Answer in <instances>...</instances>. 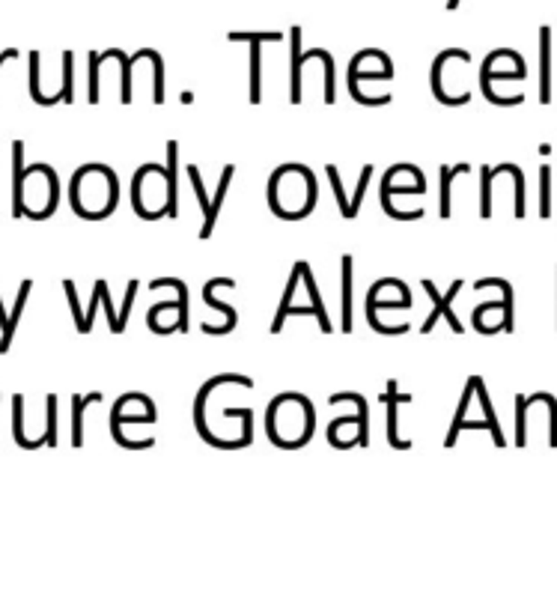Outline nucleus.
<instances>
[{
  "instance_id": "nucleus-25",
  "label": "nucleus",
  "mask_w": 557,
  "mask_h": 611,
  "mask_svg": "<svg viewBox=\"0 0 557 611\" xmlns=\"http://www.w3.org/2000/svg\"><path fill=\"white\" fill-rule=\"evenodd\" d=\"M57 444V397H48V424H45V448Z\"/></svg>"
},
{
  "instance_id": "nucleus-22",
  "label": "nucleus",
  "mask_w": 557,
  "mask_h": 611,
  "mask_svg": "<svg viewBox=\"0 0 557 611\" xmlns=\"http://www.w3.org/2000/svg\"><path fill=\"white\" fill-rule=\"evenodd\" d=\"M370 179H373V164H367V168L361 170V182H358V191H355V197L349 200V215H346V221L361 212V200H364V194H367Z\"/></svg>"
},
{
  "instance_id": "nucleus-13",
  "label": "nucleus",
  "mask_w": 557,
  "mask_h": 611,
  "mask_svg": "<svg viewBox=\"0 0 557 611\" xmlns=\"http://www.w3.org/2000/svg\"><path fill=\"white\" fill-rule=\"evenodd\" d=\"M319 57H322V48H313L307 54H301V30L295 28L292 30V102L295 104L301 102V66L307 60H319Z\"/></svg>"
},
{
  "instance_id": "nucleus-2",
  "label": "nucleus",
  "mask_w": 557,
  "mask_h": 611,
  "mask_svg": "<svg viewBox=\"0 0 557 611\" xmlns=\"http://www.w3.org/2000/svg\"><path fill=\"white\" fill-rule=\"evenodd\" d=\"M69 200L81 218H90V221L108 218L119 200L117 173L108 170L104 164H86L69 182Z\"/></svg>"
},
{
  "instance_id": "nucleus-9",
  "label": "nucleus",
  "mask_w": 557,
  "mask_h": 611,
  "mask_svg": "<svg viewBox=\"0 0 557 611\" xmlns=\"http://www.w3.org/2000/svg\"><path fill=\"white\" fill-rule=\"evenodd\" d=\"M155 421V406L146 394H126L117 400L114 412H111V426L123 424H152Z\"/></svg>"
},
{
  "instance_id": "nucleus-28",
  "label": "nucleus",
  "mask_w": 557,
  "mask_h": 611,
  "mask_svg": "<svg viewBox=\"0 0 557 611\" xmlns=\"http://www.w3.org/2000/svg\"><path fill=\"white\" fill-rule=\"evenodd\" d=\"M99 66L102 57L90 54V102H99Z\"/></svg>"
},
{
  "instance_id": "nucleus-18",
  "label": "nucleus",
  "mask_w": 557,
  "mask_h": 611,
  "mask_svg": "<svg viewBox=\"0 0 557 611\" xmlns=\"http://www.w3.org/2000/svg\"><path fill=\"white\" fill-rule=\"evenodd\" d=\"M33 290V281H24L21 284V293H19V299H15V313H12V319L6 322V331H4V340H0V355H6L10 352V343H12V337H15V326H19V319H21V310H24V304H28V295Z\"/></svg>"
},
{
  "instance_id": "nucleus-27",
  "label": "nucleus",
  "mask_w": 557,
  "mask_h": 611,
  "mask_svg": "<svg viewBox=\"0 0 557 611\" xmlns=\"http://www.w3.org/2000/svg\"><path fill=\"white\" fill-rule=\"evenodd\" d=\"M483 209L480 215L483 218H492V168H483Z\"/></svg>"
},
{
  "instance_id": "nucleus-23",
  "label": "nucleus",
  "mask_w": 557,
  "mask_h": 611,
  "mask_svg": "<svg viewBox=\"0 0 557 611\" xmlns=\"http://www.w3.org/2000/svg\"><path fill=\"white\" fill-rule=\"evenodd\" d=\"M99 290H102V304L108 308V326H111V331H114V334H123V331H126V319L119 317V313H114V301L108 299V284L99 281Z\"/></svg>"
},
{
  "instance_id": "nucleus-24",
  "label": "nucleus",
  "mask_w": 557,
  "mask_h": 611,
  "mask_svg": "<svg viewBox=\"0 0 557 611\" xmlns=\"http://www.w3.org/2000/svg\"><path fill=\"white\" fill-rule=\"evenodd\" d=\"M325 173H328V179H331V188H334L337 203H340V215L346 218V212H349V200H346V191H343V182H340V170H337L334 164H328Z\"/></svg>"
},
{
  "instance_id": "nucleus-5",
  "label": "nucleus",
  "mask_w": 557,
  "mask_h": 611,
  "mask_svg": "<svg viewBox=\"0 0 557 611\" xmlns=\"http://www.w3.org/2000/svg\"><path fill=\"white\" fill-rule=\"evenodd\" d=\"M132 203H135V212L146 218V221H155L161 215L176 218L179 197L168 170L159 168V164H143L135 173V182H132Z\"/></svg>"
},
{
  "instance_id": "nucleus-19",
  "label": "nucleus",
  "mask_w": 557,
  "mask_h": 611,
  "mask_svg": "<svg viewBox=\"0 0 557 611\" xmlns=\"http://www.w3.org/2000/svg\"><path fill=\"white\" fill-rule=\"evenodd\" d=\"M343 331L352 334V257H343Z\"/></svg>"
},
{
  "instance_id": "nucleus-7",
  "label": "nucleus",
  "mask_w": 557,
  "mask_h": 611,
  "mask_svg": "<svg viewBox=\"0 0 557 611\" xmlns=\"http://www.w3.org/2000/svg\"><path fill=\"white\" fill-rule=\"evenodd\" d=\"M463 286H465V281H454V286H450V293H447V295H441L438 290H435V284H432V281H423V293L432 299V313H430V319H426L423 326H421V328H423V334H430V331L435 328V322H438L441 317L447 319V326L454 328L456 334H463V328H465V326L459 322V317L454 313V299L459 295V290H463Z\"/></svg>"
},
{
  "instance_id": "nucleus-3",
  "label": "nucleus",
  "mask_w": 557,
  "mask_h": 611,
  "mask_svg": "<svg viewBox=\"0 0 557 611\" xmlns=\"http://www.w3.org/2000/svg\"><path fill=\"white\" fill-rule=\"evenodd\" d=\"M313 406L307 397L301 394H281L272 400L266 415V430L268 439L274 442V448L283 450H295L304 448L313 435Z\"/></svg>"
},
{
  "instance_id": "nucleus-10",
  "label": "nucleus",
  "mask_w": 557,
  "mask_h": 611,
  "mask_svg": "<svg viewBox=\"0 0 557 611\" xmlns=\"http://www.w3.org/2000/svg\"><path fill=\"white\" fill-rule=\"evenodd\" d=\"M230 42H250V104L263 99V78H259V45L283 39L281 33H230Z\"/></svg>"
},
{
  "instance_id": "nucleus-6",
  "label": "nucleus",
  "mask_w": 557,
  "mask_h": 611,
  "mask_svg": "<svg viewBox=\"0 0 557 611\" xmlns=\"http://www.w3.org/2000/svg\"><path fill=\"white\" fill-rule=\"evenodd\" d=\"M233 177H236V168H233V164H227V168H224V173H221V182H217L215 194L209 197L203 179H200V170L194 168V164H188V179H191V186H194V194L200 200V209H203V230H200V239H209V235H212L215 221H217V212H221L224 200H227V191H230Z\"/></svg>"
},
{
  "instance_id": "nucleus-14",
  "label": "nucleus",
  "mask_w": 557,
  "mask_h": 611,
  "mask_svg": "<svg viewBox=\"0 0 557 611\" xmlns=\"http://www.w3.org/2000/svg\"><path fill=\"white\" fill-rule=\"evenodd\" d=\"M224 284H236V281H230V277H215V281H209L206 290H203V299H206L209 308L224 310V317H227V319H224V326L217 328V334H230V331L236 328V310H233L230 304H224V301L215 299V290H217V286H224Z\"/></svg>"
},
{
  "instance_id": "nucleus-26",
  "label": "nucleus",
  "mask_w": 557,
  "mask_h": 611,
  "mask_svg": "<svg viewBox=\"0 0 557 611\" xmlns=\"http://www.w3.org/2000/svg\"><path fill=\"white\" fill-rule=\"evenodd\" d=\"M72 60H75V54L66 51L63 54V90H60V99H66V102H72Z\"/></svg>"
},
{
  "instance_id": "nucleus-29",
  "label": "nucleus",
  "mask_w": 557,
  "mask_h": 611,
  "mask_svg": "<svg viewBox=\"0 0 557 611\" xmlns=\"http://www.w3.org/2000/svg\"><path fill=\"white\" fill-rule=\"evenodd\" d=\"M12 57H19V51H4L0 54V66H4V60H12Z\"/></svg>"
},
{
  "instance_id": "nucleus-20",
  "label": "nucleus",
  "mask_w": 557,
  "mask_h": 611,
  "mask_svg": "<svg viewBox=\"0 0 557 611\" xmlns=\"http://www.w3.org/2000/svg\"><path fill=\"white\" fill-rule=\"evenodd\" d=\"M539 215H552V168L548 164L539 168Z\"/></svg>"
},
{
  "instance_id": "nucleus-15",
  "label": "nucleus",
  "mask_w": 557,
  "mask_h": 611,
  "mask_svg": "<svg viewBox=\"0 0 557 611\" xmlns=\"http://www.w3.org/2000/svg\"><path fill=\"white\" fill-rule=\"evenodd\" d=\"M99 400H102L99 391L90 394V397H75L72 400V417H75V421H72V448H81V444H84V409L99 403Z\"/></svg>"
},
{
  "instance_id": "nucleus-17",
  "label": "nucleus",
  "mask_w": 557,
  "mask_h": 611,
  "mask_svg": "<svg viewBox=\"0 0 557 611\" xmlns=\"http://www.w3.org/2000/svg\"><path fill=\"white\" fill-rule=\"evenodd\" d=\"M471 397H474V376L468 379V385H465V394H463V403H459V409H456V417H454V424H450L447 435H444V448H454V444H456L459 433H463V421H465V412H468V406H471Z\"/></svg>"
},
{
  "instance_id": "nucleus-4",
  "label": "nucleus",
  "mask_w": 557,
  "mask_h": 611,
  "mask_svg": "<svg viewBox=\"0 0 557 611\" xmlns=\"http://www.w3.org/2000/svg\"><path fill=\"white\" fill-rule=\"evenodd\" d=\"M268 203L277 218L286 221H299V218L313 212L316 203V179L301 164H286V168L272 173L268 182Z\"/></svg>"
},
{
  "instance_id": "nucleus-16",
  "label": "nucleus",
  "mask_w": 557,
  "mask_h": 611,
  "mask_svg": "<svg viewBox=\"0 0 557 611\" xmlns=\"http://www.w3.org/2000/svg\"><path fill=\"white\" fill-rule=\"evenodd\" d=\"M471 170V164H454V168H447L444 164L441 168V218H450V188H454V179L456 177H463V173Z\"/></svg>"
},
{
  "instance_id": "nucleus-8",
  "label": "nucleus",
  "mask_w": 557,
  "mask_h": 611,
  "mask_svg": "<svg viewBox=\"0 0 557 611\" xmlns=\"http://www.w3.org/2000/svg\"><path fill=\"white\" fill-rule=\"evenodd\" d=\"M150 328L155 334H170V331H185L188 328V290L179 293L176 301H161L150 310Z\"/></svg>"
},
{
  "instance_id": "nucleus-21",
  "label": "nucleus",
  "mask_w": 557,
  "mask_h": 611,
  "mask_svg": "<svg viewBox=\"0 0 557 611\" xmlns=\"http://www.w3.org/2000/svg\"><path fill=\"white\" fill-rule=\"evenodd\" d=\"M501 170H507L512 179H516V218H525V177H521V170L516 164H501Z\"/></svg>"
},
{
  "instance_id": "nucleus-12",
  "label": "nucleus",
  "mask_w": 557,
  "mask_h": 611,
  "mask_svg": "<svg viewBox=\"0 0 557 611\" xmlns=\"http://www.w3.org/2000/svg\"><path fill=\"white\" fill-rule=\"evenodd\" d=\"M408 394H397V382H388V442H390V448H397V450H408L412 448V442L408 439H399V430H397V409L399 403H408Z\"/></svg>"
},
{
  "instance_id": "nucleus-11",
  "label": "nucleus",
  "mask_w": 557,
  "mask_h": 611,
  "mask_svg": "<svg viewBox=\"0 0 557 611\" xmlns=\"http://www.w3.org/2000/svg\"><path fill=\"white\" fill-rule=\"evenodd\" d=\"M539 99L552 102V28L539 30Z\"/></svg>"
},
{
  "instance_id": "nucleus-1",
  "label": "nucleus",
  "mask_w": 557,
  "mask_h": 611,
  "mask_svg": "<svg viewBox=\"0 0 557 611\" xmlns=\"http://www.w3.org/2000/svg\"><path fill=\"white\" fill-rule=\"evenodd\" d=\"M60 200L57 177L48 164L24 168V144H12V215H28L33 221L54 215Z\"/></svg>"
}]
</instances>
